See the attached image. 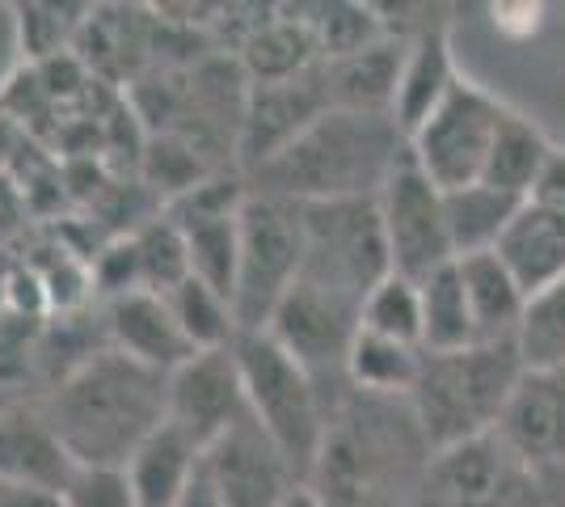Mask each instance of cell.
Here are the masks:
<instances>
[{
  "mask_svg": "<svg viewBox=\"0 0 565 507\" xmlns=\"http://www.w3.org/2000/svg\"><path fill=\"white\" fill-rule=\"evenodd\" d=\"M166 372L102 347L94 360L47 389L39 411L72 465L122 469L127 457L166 423Z\"/></svg>",
  "mask_w": 565,
  "mask_h": 507,
  "instance_id": "cell-1",
  "label": "cell"
},
{
  "mask_svg": "<svg viewBox=\"0 0 565 507\" xmlns=\"http://www.w3.org/2000/svg\"><path fill=\"white\" fill-rule=\"evenodd\" d=\"M426 461L430 448L405 398H367L347 389L330 411L312 486L326 507H409Z\"/></svg>",
  "mask_w": 565,
  "mask_h": 507,
  "instance_id": "cell-2",
  "label": "cell"
},
{
  "mask_svg": "<svg viewBox=\"0 0 565 507\" xmlns=\"http://www.w3.org/2000/svg\"><path fill=\"white\" fill-rule=\"evenodd\" d=\"M405 152V136L393 115L326 110L296 145L262 166L249 191L282 194L291 203L330 199H376Z\"/></svg>",
  "mask_w": 565,
  "mask_h": 507,
  "instance_id": "cell-3",
  "label": "cell"
},
{
  "mask_svg": "<svg viewBox=\"0 0 565 507\" xmlns=\"http://www.w3.org/2000/svg\"><path fill=\"white\" fill-rule=\"evenodd\" d=\"M515 342H472L465 351H423L409 411L430 453L494 435L523 381Z\"/></svg>",
  "mask_w": 565,
  "mask_h": 507,
  "instance_id": "cell-4",
  "label": "cell"
},
{
  "mask_svg": "<svg viewBox=\"0 0 565 507\" xmlns=\"http://www.w3.org/2000/svg\"><path fill=\"white\" fill-rule=\"evenodd\" d=\"M233 351L241 368V389H245V411L279 444L296 478L312 483V469L321 461L326 432H330V406L321 398V385L266 330L236 335Z\"/></svg>",
  "mask_w": 565,
  "mask_h": 507,
  "instance_id": "cell-5",
  "label": "cell"
},
{
  "mask_svg": "<svg viewBox=\"0 0 565 507\" xmlns=\"http://www.w3.org/2000/svg\"><path fill=\"white\" fill-rule=\"evenodd\" d=\"M305 266V212L282 194L249 191L241 208L233 314L241 335H262Z\"/></svg>",
  "mask_w": 565,
  "mask_h": 507,
  "instance_id": "cell-6",
  "label": "cell"
},
{
  "mask_svg": "<svg viewBox=\"0 0 565 507\" xmlns=\"http://www.w3.org/2000/svg\"><path fill=\"white\" fill-rule=\"evenodd\" d=\"M300 212H305L300 279L342 292L363 305V296L376 288L384 275H393L376 199L300 203Z\"/></svg>",
  "mask_w": 565,
  "mask_h": 507,
  "instance_id": "cell-7",
  "label": "cell"
},
{
  "mask_svg": "<svg viewBox=\"0 0 565 507\" xmlns=\"http://www.w3.org/2000/svg\"><path fill=\"white\" fill-rule=\"evenodd\" d=\"M502 119H507V106L460 76L451 94L430 110V119L405 140V148L439 191H460L481 182Z\"/></svg>",
  "mask_w": 565,
  "mask_h": 507,
  "instance_id": "cell-8",
  "label": "cell"
},
{
  "mask_svg": "<svg viewBox=\"0 0 565 507\" xmlns=\"http://www.w3.org/2000/svg\"><path fill=\"white\" fill-rule=\"evenodd\" d=\"M359 309L363 305L342 296V292L296 279L291 292L279 300V309L270 314L266 335L305 368L326 398V385L351 389L347 385V356H351V342L359 335Z\"/></svg>",
  "mask_w": 565,
  "mask_h": 507,
  "instance_id": "cell-9",
  "label": "cell"
},
{
  "mask_svg": "<svg viewBox=\"0 0 565 507\" xmlns=\"http://www.w3.org/2000/svg\"><path fill=\"white\" fill-rule=\"evenodd\" d=\"M384 242H388V263L397 275L423 284L439 266L456 263L448 237V212H444V191L414 166L409 148L401 152L388 182L376 194Z\"/></svg>",
  "mask_w": 565,
  "mask_h": 507,
  "instance_id": "cell-10",
  "label": "cell"
},
{
  "mask_svg": "<svg viewBox=\"0 0 565 507\" xmlns=\"http://www.w3.org/2000/svg\"><path fill=\"white\" fill-rule=\"evenodd\" d=\"M544 495L498 435L430 453L409 507H536Z\"/></svg>",
  "mask_w": 565,
  "mask_h": 507,
  "instance_id": "cell-11",
  "label": "cell"
},
{
  "mask_svg": "<svg viewBox=\"0 0 565 507\" xmlns=\"http://www.w3.org/2000/svg\"><path fill=\"white\" fill-rule=\"evenodd\" d=\"M494 435L536 483L544 504L565 507V368L523 372Z\"/></svg>",
  "mask_w": 565,
  "mask_h": 507,
  "instance_id": "cell-12",
  "label": "cell"
},
{
  "mask_svg": "<svg viewBox=\"0 0 565 507\" xmlns=\"http://www.w3.org/2000/svg\"><path fill=\"white\" fill-rule=\"evenodd\" d=\"M326 110H333L326 64L291 81L249 85L241 127H236V161L245 166V173H258L262 166H270L279 152L296 145Z\"/></svg>",
  "mask_w": 565,
  "mask_h": 507,
  "instance_id": "cell-13",
  "label": "cell"
},
{
  "mask_svg": "<svg viewBox=\"0 0 565 507\" xmlns=\"http://www.w3.org/2000/svg\"><path fill=\"white\" fill-rule=\"evenodd\" d=\"M203 469L228 507H275L300 483L279 444L262 432L249 411L203 448Z\"/></svg>",
  "mask_w": 565,
  "mask_h": 507,
  "instance_id": "cell-14",
  "label": "cell"
},
{
  "mask_svg": "<svg viewBox=\"0 0 565 507\" xmlns=\"http://www.w3.org/2000/svg\"><path fill=\"white\" fill-rule=\"evenodd\" d=\"M245 414V389L236 351H199L182 368L169 372L166 385V423L186 432L199 448H207L215 435L228 432Z\"/></svg>",
  "mask_w": 565,
  "mask_h": 507,
  "instance_id": "cell-15",
  "label": "cell"
},
{
  "mask_svg": "<svg viewBox=\"0 0 565 507\" xmlns=\"http://www.w3.org/2000/svg\"><path fill=\"white\" fill-rule=\"evenodd\" d=\"M106 338L110 347L131 356L143 368H157V372H173L194 356V347L186 342V335L178 330V321L169 314L166 296L157 292H131V296H118L106 305Z\"/></svg>",
  "mask_w": 565,
  "mask_h": 507,
  "instance_id": "cell-16",
  "label": "cell"
},
{
  "mask_svg": "<svg viewBox=\"0 0 565 507\" xmlns=\"http://www.w3.org/2000/svg\"><path fill=\"white\" fill-rule=\"evenodd\" d=\"M72 469L76 465L64 453V444L55 440L39 406H4L0 411V483L60 495Z\"/></svg>",
  "mask_w": 565,
  "mask_h": 507,
  "instance_id": "cell-17",
  "label": "cell"
},
{
  "mask_svg": "<svg viewBox=\"0 0 565 507\" xmlns=\"http://www.w3.org/2000/svg\"><path fill=\"white\" fill-rule=\"evenodd\" d=\"M494 254L511 266V275L527 296L557 284L565 275V208L527 199L507 224Z\"/></svg>",
  "mask_w": 565,
  "mask_h": 507,
  "instance_id": "cell-18",
  "label": "cell"
},
{
  "mask_svg": "<svg viewBox=\"0 0 565 507\" xmlns=\"http://www.w3.org/2000/svg\"><path fill=\"white\" fill-rule=\"evenodd\" d=\"M456 81H460V73H456V60H451L448 30L444 25H423L418 34H409L397 97H393V123L401 127L405 140L430 119V110L451 94Z\"/></svg>",
  "mask_w": 565,
  "mask_h": 507,
  "instance_id": "cell-19",
  "label": "cell"
},
{
  "mask_svg": "<svg viewBox=\"0 0 565 507\" xmlns=\"http://www.w3.org/2000/svg\"><path fill=\"white\" fill-rule=\"evenodd\" d=\"M199 465H203V448L186 432H178L173 423H161L127 457L122 474H127V486H131L140 507H173L190 486V478L199 474Z\"/></svg>",
  "mask_w": 565,
  "mask_h": 507,
  "instance_id": "cell-20",
  "label": "cell"
},
{
  "mask_svg": "<svg viewBox=\"0 0 565 507\" xmlns=\"http://www.w3.org/2000/svg\"><path fill=\"white\" fill-rule=\"evenodd\" d=\"M405 47H409V39H393V34H384L380 43L363 47L359 55H351V60L326 64L333 110L393 115V97H397Z\"/></svg>",
  "mask_w": 565,
  "mask_h": 507,
  "instance_id": "cell-21",
  "label": "cell"
},
{
  "mask_svg": "<svg viewBox=\"0 0 565 507\" xmlns=\"http://www.w3.org/2000/svg\"><path fill=\"white\" fill-rule=\"evenodd\" d=\"M456 271H460V284L469 296L477 342H515L523 309H527V292L519 288L511 266L490 250V254L456 258Z\"/></svg>",
  "mask_w": 565,
  "mask_h": 507,
  "instance_id": "cell-22",
  "label": "cell"
},
{
  "mask_svg": "<svg viewBox=\"0 0 565 507\" xmlns=\"http://www.w3.org/2000/svg\"><path fill=\"white\" fill-rule=\"evenodd\" d=\"M169 220L182 229L190 275L212 292H220L224 300H233L236 258H241V212H190V216Z\"/></svg>",
  "mask_w": 565,
  "mask_h": 507,
  "instance_id": "cell-23",
  "label": "cell"
},
{
  "mask_svg": "<svg viewBox=\"0 0 565 507\" xmlns=\"http://www.w3.org/2000/svg\"><path fill=\"white\" fill-rule=\"evenodd\" d=\"M523 203L527 199H515V194L486 187V182L448 191L444 194V212H448L451 254L456 258H469V254H490V250H498L507 224L515 220V212Z\"/></svg>",
  "mask_w": 565,
  "mask_h": 507,
  "instance_id": "cell-24",
  "label": "cell"
},
{
  "mask_svg": "<svg viewBox=\"0 0 565 507\" xmlns=\"http://www.w3.org/2000/svg\"><path fill=\"white\" fill-rule=\"evenodd\" d=\"M317 39L308 18H266V22L241 43V68L249 73V85H270V81H291L317 68Z\"/></svg>",
  "mask_w": 565,
  "mask_h": 507,
  "instance_id": "cell-25",
  "label": "cell"
},
{
  "mask_svg": "<svg viewBox=\"0 0 565 507\" xmlns=\"http://www.w3.org/2000/svg\"><path fill=\"white\" fill-rule=\"evenodd\" d=\"M548 157H553V145H548V136H544L541 127L532 119H523V115H515V110H507L481 182L515 194V199H532L536 187H541Z\"/></svg>",
  "mask_w": 565,
  "mask_h": 507,
  "instance_id": "cell-26",
  "label": "cell"
},
{
  "mask_svg": "<svg viewBox=\"0 0 565 507\" xmlns=\"http://www.w3.org/2000/svg\"><path fill=\"white\" fill-rule=\"evenodd\" d=\"M418 368H423V347H405L359 330L347 356V385L367 398H409Z\"/></svg>",
  "mask_w": 565,
  "mask_h": 507,
  "instance_id": "cell-27",
  "label": "cell"
},
{
  "mask_svg": "<svg viewBox=\"0 0 565 507\" xmlns=\"http://www.w3.org/2000/svg\"><path fill=\"white\" fill-rule=\"evenodd\" d=\"M418 292H423V351H465L477 342L469 296H465L456 263L426 275Z\"/></svg>",
  "mask_w": 565,
  "mask_h": 507,
  "instance_id": "cell-28",
  "label": "cell"
},
{
  "mask_svg": "<svg viewBox=\"0 0 565 507\" xmlns=\"http://www.w3.org/2000/svg\"><path fill=\"white\" fill-rule=\"evenodd\" d=\"M166 305L178 330L186 335V342L199 351H224L236 342V314H233V300H224L220 292H212L207 284H199L194 275H186L182 284L173 292H166Z\"/></svg>",
  "mask_w": 565,
  "mask_h": 507,
  "instance_id": "cell-29",
  "label": "cell"
},
{
  "mask_svg": "<svg viewBox=\"0 0 565 507\" xmlns=\"http://www.w3.org/2000/svg\"><path fill=\"white\" fill-rule=\"evenodd\" d=\"M515 347L527 372H562L565 368V275L536 296H527Z\"/></svg>",
  "mask_w": 565,
  "mask_h": 507,
  "instance_id": "cell-30",
  "label": "cell"
},
{
  "mask_svg": "<svg viewBox=\"0 0 565 507\" xmlns=\"http://www.w3.org/2000/svg\"><path fill=\"white\" fill-rule=\"evenodd\" d=\"M359 330L393 338L405 347H423V292L405 275H384L376 288L363 296Z\"/></svg>",
  "mask_w": 565,
  "mask_h": 507,
  "instance_id": "cell-31",
  "label": "cell"
},
{
  "mask_svg": "<svg viewBox=\"0 0 565 507\" xmlns=\"http://www.w3.org/2000/svg\"><path fill=\"white\" fill-rule=\"evenodd\" d=\"M312 13L317 18H308V25H312L321 64L351 60V55H359L363 47H372L388 34L384 18H376V9H367V4H321Z\"/></svg>",
  "mask_w": 565,
  "mask_h": 507,
  "instance_id": "cell-32",
  "label": "cell"
},
{
  "mask_svg": "<svg viewBox=\"0 0 565 507\" xmlns=\"http://www.w3.org/2000/svg\"><path fill=\"white\" fill-rule=\"evenodd\" d=\"M131 242H136V254H140L143 292L166 296V292H173L190 275L182 229H178L169 216L148 220L140 233H131Z\"/></svg>",
  "mask_w": 565,
  "mask_h": 507,
  "instance_id": "cell-33",
  "label": "cell"
},
{
  "mask_svg": "<svg viewBox=\"0 0 565 507\" xmlns=\"http://www.w3.org/2000/svg\"><path fill=\"white\" fill-rule=\"evenodd\" d=\"M60 504L64 507H140L127 474L122 469H106V465H76L68 483L60 486Z\"/></svg>",
  "mask_w": 565,
  "mask_h": 507,
  "instance_id": "cell-34",
  "label": "cell"
},
{
  "mask_svg": "<svg viewBox=\"0 0 565 507\" xmlns=\"http://www.w3.org/2000/svg\"><path fill=\"white\" fill-rule=\"evenodd\" d=\"M94 288L106 296V305L118 300V296H131V292H143V275H140V254H136V242L122 237V242L106 245L94 263Z\"/></svg>",
  "mask_w": 565,
  "mask_h": 507,
  "instance_id": "cell-35",
  "label": "cell"
},
{
  "mask_svg": "<svg viewBox=\"0 0 565 507\" xmlns=\"http://www.w3.org/2000/svg\"><path fill=\"white\" fill-rule=\"evenodd\" d=\"M532 199H544V203H557L565 208V148H553L548 166H544V178Z\"/></svg>",
  "mask_w": 565,
  "mask_h": 507,
  "instance_id": "cell-36",
  "label": "cell"
},
{
  "mask_svg": "<svg viewBox=\"0 0 565 507\" xmlns=\"http://www.w3.org/2000/svg\"><path fill=\"white\" fill-rule=\"evenodd\" d=\"M173 507H228V504H224V495H220L215 483L207 478V469L199 465V474L190 478V486L182 490V499H178Z\"/></svg>",
  "mask_w": 565,
  "mask_h": 507,
  "instance_id": "cell-37",
  "label": "cell"
},
{
  "mask_svg": "<svg viewBox=\"0 0 565 507\" xmlns=\"http://www.w3.org/2000/svg\"><path fill=\"white\" fill-rule=\"evenodd\" d=\"M275 507H326V499H321V490L312 483H296Z\"/></svg>",
  "mask_w": 565,
  "mask_h": 507,
  "instance_id": "cell-38",
  "label": "cell"
}]
</instances>
